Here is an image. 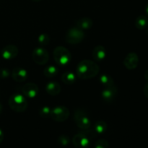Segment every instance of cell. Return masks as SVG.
Masks as SVG:
<instances>
[{"mask_svg":"<svg viewBox=\"0 0 148 148\" xmlns=\"http://www.w3.org/2000/svg\"><path fill=\"white\" fill-rule=\"evenodd\" d=\"M55 62L60 66H66L72 59V54L66 48L63 46H57L53 52Z\"/></svg>","mask_w":148,"mask_h":148,"instance_id":"3957f363","label":"cell"},{"mask_svg":"<svg viewBox=\"0 0 148 148\" xmlns=\"http://www.w3.org/2000/svg\"><path fill=\"white\" fill-rule=\"evenodd\" d=\"M72 143L76 148H88L90 145V140L84 133H78L74 136Z\"/></svg>","mask_w":148,"mask_h":148,"instance_id":"ba28073f","label":"cell"},{"mask_svg":"<svg viewBox=\"0 0 148 148\" xmlns=\"http://www.w3.org/2000/svg\"><path fill=\"white\" fill-rule=\"evenodd\" d=\"M58 72H59V70H58L56 66H53V65H50V66H46L44 70H43V74L46 77L52 78L57 75Z\"/></svg>","mask_w":148,"mask_h":148,"instance_id":"44dd1931","label":"cell"},{"mask_svg":"<svg viewBox=\"0 0 148 148\" xmlns=\"http://www.w3.org/2000/svg\"><path fill=\"white\" fill-rule=\"evenodd\" d=\"M106 50L105 47L101 45L95 46L92 51V56L96 62H102L106 57Z\"/></svg>","mask_w":148,"mask_h":148,"instance_id":"5bb4252c","label":"cell"},{"mask_svg":"<svg viewBox=\"0 0 148 148\" xmlns=\"http://www.w3.org/2000/svg\"><path fill=\"white\" fill-rule=\"evenodd\" d=\"M46 91L49 95L51 96H56L61 92V86L59 82L51 81L46 85Z\"/></svg>","mask_w":148,"mask_h":148,"instance_id":"9a60e30c","label":"cell"},{"mask_svg":"<svg viewBox=\"0 0 148 148\" xmlns=\"http://www.w3.org/2000/svg\"><path fill=\"white\" fill-rule=\"evenodd\" d=\"M32 1H35V2H38V1H40L41 0H32Z\"/></svg>","mask_w":148,"mask_h":148,"instance_id":"1f68e13d","label":"cell"},{"mask_svg":"<svg viewBox=\"0 0 148 148\" xmlns=\"http://www.w3.org/2000/svg\"><path fill=\"white\" fill-rule=\"evenodd\" d=\"M107 129H108V125L103 120L97 121L95 123V126H94V130H95V132L98 134H102L105 133L106 132Z\"/></svg>","mask_w":148,"mask_h":148,"instance_id":"ffe728a7","label":"cell"},{"mask_svg":"<svg viewBox=\"0 0 148 148\" xmlns=\"http://www.w3.org/2000/svg\"><path fill=\"white\" fill-rule=\"evenodd\" d=\"M84 38H85V33L83 30L76 26L70 27L65 35V40L69 44H78L81 43Z\"/></svg>","mask_w":148,"mask_h":148,"instance_id":"5b68a950","label":"cell"},{"mask_svg":"<svg viewBox=\"0 0 148 148\" xmlns=\"http://www.w3.org/2000/svg\"><path fill=\"white\" fill-rule=\"evenodd\" d=\"M135 27L139 30H144L148 25V17L146 15H140L136 19Z\"/></svg>","mask_w":148,"mask_h":148,"instance_id":"e0dca14e","label":"cell"},{"mask_svg":"<svg viewBox=\"0 0 148 148\" xmlns=\"http://www.w3.org/2000/svg\"><path fill=\"white\" fill-rule=\"evenodd\" d=\"M69 109L66 107L63 106H59L54 108H51V111L50 117L54 121H58V122H63L67 120L69 116Z\"/></svg>","mask_w":148,"mask_h":148,"instance_id":"8992f818","label":"cell"},{"mask_svg":"<svg viewBox=\"0 0 148 148\" xmlns=\"http://www.w3.org/2000/svg\"><path fill=\"white\" fill-rule=\"evenodd\" d=\"M75 26L82 30H89L92 26V20L88 17H82L76 22Z\"/></svg>","mask_w":148,"mask_h":148,"instance_id":"2e32d148","label":"cell"},{"mask_svg":"<svg viewBox=\"0 0 148 148\" xmlns=\"http://www.w3.org/2000/svg\"><path fill=\"white\" fill-rule=\"evenodd\" d=\"M146 32H147V35L148 36V25H147V27H146Z\"/></svg>","mask_w":148,"mask_h":148,"instance_id":"d6a6232c","label":"cell"},{"mask_svg":"<svg viewBox=\"0 0 148 148\" xmlns=\"http://www.w3.org/2000/svg\"><path fill=\"white\" fill-rule=\"evenodd\" d=\"M1 111H2V106H1V104L0 103V114H1Z\"/></svg>","mask_w":148,"mask_h":148,"instance_id":"4dcf8cb0","label":"cell"},{"mask_svg":"<svg viewBox=\"0 0 148 148\" xmlns=\"http://www.w3.org/2000/svg\"><path fill=\"white\" fill-rule=\"evenodd\" d=\"M10 75V71L5 68H1L0 69V78L1 79H6Z\"/></svg>","mask_w":148,"mask_h":148,"instance_id":"484cf974","label":"cell"},{"mask_svg":"<svg viewBox=\"0 0 148 148\" xmlns=\"http://www.w3.org/2000/svg\"><path fill=\"white\" fill-rule=\"evenodd\" d=\"M38 42L41 46H47L50 42V38L46 33H42L38 38Z\"/></svg>","mask_w":148,"mask_h":148,"instance_id":"7402d4cb","label":"cell"},{"mask_svg":"<svg viewBox=\"0 0 148 148\" xmlns=\"http://www.w3.org/2000/svg\"><path fill=\"white\" fill-rule=\"evenodd\" d=\"M4 133H3V131L0 129V144L2 143L3 140H4Z\"/></svg>","mask_w":148,"mask_h":148,"instance_id":"83f0119b","label":"cell"},{"mask_svg":"<svg viewBox=\"0 0 148 148\" xmlns=\"http://www.w3.org/2000/svg\"><path fill=\"white\" fill-rule=\"evenodd\" d=\"M8 103L10 108L17 113L24 112L27 107V101L25 97L20 93L11 95L9 98Z\"/></svg>","mask_w":148,"mask_h":148,"instance_id":"7a4b0ae2","label":"cell"},{"mask_svg":"<svg viewBox=\"0 0 148 148\" xmlns=\"http://www.w3.org/2000/svg\"><path fill=\"white\" fill-rule=\"evenodd\" d=\"M74 120L77 126L82 130H88L91 126V121L89 116L85 110L82 108H77L75 110Z\"/></svg>","mask_w":148,"mask_h":148,"instance_id":"277c9868","label":"cell"},{"mask_svg":"<svg viewBox=\"0 0 148 148\" xmlns=\"http://www.w3.org/2000/svg\"><path fill=\"white\" fill-rule=\"evenodd\" d=\"M12 77L14 81L17 82H23L27 79L28 73L24 68L16 67L14 68L12 72Z\"/></svg>","mask_w":148,"mask_h":148,"instance_id":"4fadbf2b","label":"cell"},{"mask_svg":"<svg viewBox=\"0 0 148 148\" xmlns=\"http://www.w3.org/2000/svg\"><path fill=\"white\" fill-rule=\"evenodd\" d=\"M143 92H144V95L145 96V98L148 99V82L145 85L144 89H143Z\"/></svg>","mask_w":148,"mask_h":148,"instance_id":"4316f807","label":"cell"},{"mask_svg":"<svg viewBox=\"0 0 148 148\" xmlns=\"http://www.w3.org/2000/svg\"><path fill=\"white\" fill-rule=\"evenodd\" d=\"M18 48L13 44L7 45L4 46L1 51V55L3 59L6 60L14 59L18 54Z\"/></svg>","mask_w":148,"mask_h":148,"instance_id":"8fae6325","label":"cell"},{"mask_svg":"<svg viewBox=\"0 0 148 148\" xmlns=\"http://www.w3.org/2000/svg\"><path fill=\"white\" fill-rule=\"evenodd\" d=\"M139 64L138 55L136 53L132 52L128 53L124 60V65L127 69H134L137 67Z\"/></svg>","mask_w":148,"mask_h":148,"instance_id":"7c38bea8","label":"cell"},{"mask_svg":"<svg viewBox=\"0 0 148 148\" xmlns=\"http://www.w3.org/2000/svg\"><path fill=\"white\" fill-rule=\"evenodd\" d=\"M95 148H109V143L104 139H101L95 143Z\"/></svg>","mask_w":148,"mask_h":148,"instance_id":"d4e9b609","label":"cell"},{"mask_svg":"<svg viewBox=\"0 0 148 148\" xmlns=\"http://www.w3.org/2000/svg\"><path fill=\"white\" fill-rule=\"evenodd\" d=\"M51 111V108L49 106H45L41 107L39 110V116L41 118H48V117H50Z\"/></svg>","mask_w":148,"mask_h":148,"instance_id":"603a6c76","label":"cell"},{"mask_svg":"<svg viewBox=\"0 0 148 148\" xmlns=\"http://www.w3.org/2000/svg\"><path fill=\"white\" fill-rule=\"evenodd\" d=\"M117 91L118 90H117V88L115 85L104 88L103 90L101 92V96H102L103 100L108 103H113L117 95Z\"/></svg>","mask_w":148,"mask_h":148,"instance_id":"9c48e42d","label":"cell"},{"mask_svg":"<svg viewBox=\"0 0 148 148\" xmlns=\"http://www.w3.org/2000/svg\"><path fill=\"white\" fill-rule=\"evenodd\" d=\"M100 83L102 86L104 88H107V87H111L114 85V81L113 78L111 77V75H107V74H103L101 75L99 78Z\"/></svg>","mask_w":148,"mask_h":148,"instance_id":"ac0fdd59","label":"cell"},{"mask_svg":"<svg viewBox=\"0 0 148 148\" xmlns=\"http://www.w3.org/2000/svg\"><path fill=\"white\" fill-rule=\"evenodd\" d=\"M145 12H146V16L148 17V3L145 7Z\"/></svg>","mask_w":148,"mask_h":148,"instance_id":"f546056e","label":"cell"},{"mask_svg":"<svg viewBox=\"0 0 148 148\" xmlns=\"http://www.w3.org/2000/svg\"><path fill=\"white\" fill-rule=\"evenodd\" d=\"M144 77H145V80H147L148 82V69L147 70H146L145 72Z\"/></svg>","mask_w":148,"mask_h":148,"instance_id":"f1b7e54d","label":"cell"},{"mask_svg":"<svg viewBox=\"0 0 148 148\" xmlns=\"http://www.w3.org/2000/svg\"><path fill=\"white\" fill-rule=\"evenodd\" d=\"M57 142L60 145L66 146L67 145H69L70 140H69V137L68 136L63 134V135H61L58 137Z\"/></svg>","mask_w":148,"mask_h":148,"instance_id":"cb8c5ba5","label":"cell"},{"mask_svg":"<svg viewBox=\"0 0 148 148\" xmlns=\"http://www.w3.org/2000/svg\"><path fill=\"white\" fill-rule=\"evenodd\" d=\"M32 57L36 64L38 65H44L49 59L48 51L43 47H38L33 50Z\"/></svg>","mask_w":148,"mask_h":148,"instance_id":"52a82bcc","label":"cell"},{"mask_svg":"<svg viewBox=\"0 0 148 148\" xmlns=\"http://www.w3.org/2000/svg\"><path fill=\"white\" fill-rule=\"evenodd\" d=\"M100 72V66L93 61L85 59L77 64L76 75L81 79H89L95 77Z\"/></svg>","mask_w":148,"mask_h":148,"instance_id":"6da1fadb","label":"cell"},{"mask_svg":"<svg viewBox=\"0 0 148 148\" xmlns=\"http://www.w3.org/2000/svg\"><path fill=\"white\" fill-rule=\"evenodd\" d=\"M22 92L23 95L29 98H34L38 95L39 88L35 83H27L22 88Z\"/></svg>","mask_w":148,"mask_h":148,"instance_id":"30bf717a","label":"cell"},{"mask_svg":"<svg viewBox=\"0 0 148 148\" xmlns=\"http://www.w3.org/2000/svg\"><path fill=\"white\" fill-rule=\"evenodd\" d=\"M62 80L66 85H72L76 81V75L72 72H66L62 75Z\"/></svg>","mask_w":148,"mask_h":148,"instance_id":"d6986e66","label":"cell"}]
</instances>
